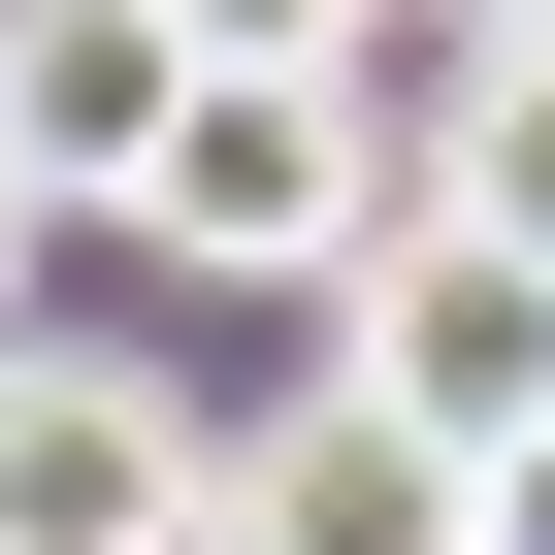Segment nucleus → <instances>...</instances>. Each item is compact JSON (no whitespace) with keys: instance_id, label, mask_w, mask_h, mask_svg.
<instances>
[{"instance_id":"obj_8","label":"nucleus","mask_w":555,"mask_h":555,"mask_svg":"<svg viewBox=\"0 0 555 555\" xmlns=\"http://www.w3.org/2000/svg\"><path fill=\"white\" fill-rule=\"evenodd\" d=\"M490 555H555V425H522V457H490Z\"/></svg>"},{"instance_id":"obj_10","label":"nucleus","mask_w":555,"mask_h":555,"mask_svg":"<svg viewBox=\"0 0 555 555\" xmlns=\"http://www.w3.org/2000/svg\"><path fill=\"white\" fill-rule=\"evenodd\" d=\"M0 327H34V196H0Z\"/></svg>"},{"instance_id":"obj_1","label":"nucleus","mask_w":555,"mask_h":555,"mask_svg":"<svg viewBox=\"0 0 555 555\" xmlns=\"http://www.w3.org/2000/svg\"><path fill=\"white\" fill-rule=\"evenodd\" d=\"M131 229L196 261V295H295V327H327L360 229H392V99H360V66H196L164 164H131Z\"/></svg>"},{"instance_id":"obj_3","label":"nucleus","mask_w":555,"mask_h":555,"mask_svg":"<svg viewBox=\"0 0 555 555\" xmlns=\"http://www.w3.org/2000/svg\"><path fill=\"white\" fill-rule=\"evenodd\" d=\"M196 555H490V457L457 425H392L360 360H295L229 425V490H196Z\"/></svg>"},{"instance_id":"obj_9","label":"nucleus","mask_w":555,"mask_h":555,"mask_svg":"<svg viewBox=\"0 0 555 555\" xmlns=\"http://www.w3.org/2000/svg\"><path fill=\"white\" fill-rule=\"evenodd\" d=\"M457 34H490V66H555V0H457Z\"/></svg>"},{"instance_id":"obj_7","label":"nucleus","mask_w":555,"mask_h":555,"mask_svg":"<svg viewBox=\"0 0 555 555\" xmlns=\"http://www.w3.org/2000/svg\"><path fill=\"white\" fill-rule=\"evenodd\" d=\"M164 34H196V66H392L425 0H164Z\"/></svg>"},{"instance_id":"obj_4","label":"nucleus","mask_w":555,"mask_h":555,"mask_svg":"<svg viewBox=\"0 0 555 555\" xmlns=\"http://www.w3.org/2000/svg\"><path fill=\"white\" fill-rule=\"evenodd\" d=\"M196 490H229V425H164L131 360L0 327V555H196Z\"/></svg>"},{"instance_id":"obj_2","label":"nucleus","mask_w":555,"mask_h":555,"mask_svg":"<svg viewBox=\"0 0 555 555\" xmlns=\"http://www.w3.org/2000/svg\"><path fill=\"white\" fill-rule=\"evenodd\" d=\"M327 360H360L392 425L522 457V425H555V261H522V229H457V196H392V229H360V295H327Z\"/></svg>"},{"instance_id":"obj_5","label":"nucleus","mask_w":555,"mask_h":555,"mask_svg":"<svg viewBox=\"0 0 555 555\" xmlns=\"http://www.w3.org/2000/svg\"><path fill=\"white\" fill-rule=\"evenodd\" d=\"M164 99H196V34H164V0H0V196H99V229H131Z\"/></svg>"},{"instance_id":"obj_6","label":"nucleus","mask_w":555,"mask_h":555,"mask_svg":"<svg viewBox=\"0 0 555 555\" xmlns=\"http://www.w3.org/2000/svg\"><path fill=\"white\" fill-rule=\"evenodd\" d=\"M425 196H457V229H522V261H555V66H457V99H425Z\"/></svg>"}]
</instances>
